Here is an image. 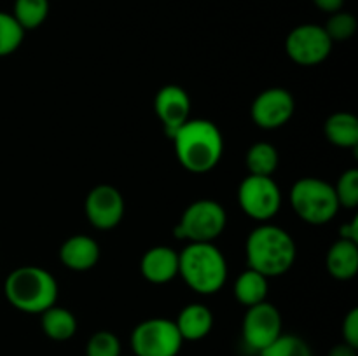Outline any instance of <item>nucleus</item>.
<instances>
[{"label":"nucleus","instance_id":"obj_1","mask_svg":"<svg viewBox=\"0 0 358 356\" xmlns=\"http://www.w3.org/2000/svg\"><path fill=\"white\" fill-rule=\"evenodd\" d=\"M171 140L178 163L191 173H208L222 159V133L212 121L189 119Z\"/></svg>","mask_w":358,"mask_h":356},{"label":"nucleus","instance_id":"obj_2","mask_svg":"<svg viewBox=\"0 0 358 356\" xmlns=\"http://www.w3.org/2000/svg\"><path fill=\"white\" fill-rule=\"evenodd\" d=\"M248 267L266 278L282 276L296 262V243L285 229L273 223L255 227L245 243Z\"/></svg>","mask_w":358,"mask_h":356},{"label":"nucleus","instance_id":"obj_3","mask_svg":"<svg viewBox=\"0 0 358 356\" xmlns=\"http://www.w3.org/2000/svg\"><path fill=\"white\" fill-rule=\"evenodd\" d=\"M3 293L7 302L21 313L42 314L56 304L58 283L45 269L37 265H23L7 276Z\"/></svg>","mask_w":358,"mask_h":356},{"label":"nucleus","instance_id":"obj_4","mask_svg":"<svg viewBox=\"0 0 358 356\" xmlns=\"http://www.w3.org/2000/svg\"><path fill=\"white\" fill-rule=\"evenodd\" d=\"M178 276L201 295H213L227 279V262L213 243H189L178 253Z\"/></svg>","mask_w":358,"mask_h":356},{"label":"nucleus","instance_id":"obj_5","mask_svg":"<svg viewBox=\"0 0 358 356\" xmlns=\"http://www.w3.org/2000/svg\"><path fill=\"white\" fill-rule=\"evenodd\" d=\"M290 205L301 220L311 225L329 223L339 212L334 185L322 178H299L290 191Z\"/></svg>","mask_w":358,"mask_h":356},{"label":"nucleus","instance_id":"obj_6","mask_svg":"<svg viewBox=\"0 0 358 356\" xmlns=\"http://www.w3.org/2000/svg\"><path fill=\"white\" fill-rule=\"evenodd\" d=\"M227 223L226 209L213 199L191 202L182 213L175 237L187 243H213L224 232Z\"/></svg>","mask_w":358,"mask_h":356},{"label":"nucleus","instance_id":"obj_7","mask_svg":"<svg viewBox=\"0 0 358 356\" xmlns=\"http://www.w3.org/2000/svg\"><path fill=\"white\" fill-rule=\"evenodd\" d=\"M133 356H177L184 339L175 321L150 318L136 325L131 332Z\"/></svg>","mask_w":358,"mask_h":356},{"label":"nucleus","instance_id":"obj_8","mask_svg":"<svg viewBox=\"0 0 358 356\" xmlns=\"http://www.w3.org/2000/svg\"><path fill=\"white\" fill-rule=\"evenodd\" d=\"M238 202L245 215L266 222L282 208V192L271 177L248 175L238 188Z\"/></svg>","mask_w":358,"mask_h":356},{"label":"nucleus","instance_id":"obj_9","mask_svg":"<svg viewBox=\"0 0 358 356\" xmlns=\"http://www.w3.org/2000/svg\"><path fill=\"white\" fill-rule=\"evenodd\" d=\"M332 40L325 34L324 27L306 23L294 28L285 40L287 56L294 63L303 66L320 65L331 56Z\"/></svg>","mask_w":358,"mask_h":356},{"label":"nucleus","instance_id":"obj_10","mask_svg":"<svg viewBox=\"0 0 358 356\" xmlns=\"http://www.w3.org/2000/svg\"><path fill=\"white\" fill-rule=\"evenodd\" d=\"M243 342L255 353H261L282 335V314L273 304L261 302L247 307L241 323Z\"/></svg>","mask_w":358,"mask_h":356},{"label":"nucleus","instance_id":"obj_11","mask_svg":"<svg viewBox=\"0 0 358 356\" xmlns=\"http://www.w3.org/2000/svg\"><path fill=\"white\" fill-rule=\"evenodd\" d=\"M296 101L290 91L283 87H269L257 94L252 103V121L262 129H276L292 119Z\"/></svg>","mask_w":358,"mask_h":356},{"label":"nucleus","instance_id":"obj_12","mask_svg":"<svg viewBox=\"0 0 358 356\" xmlns=\"http://www.w3.org/2000/svg\"><path fill=\"white\" fill-rule=\"evenodd\" d=\"M84 209L93 227L100 230L114 229L124 216V198L112 185H96L87 194Z\"/></svg>","mask_w":358,"mask_h":356},{"label":"nucleus","instance_id":"obj_13","mask_svg":"<svg viewBox=\"0 0 358 356\" xmlns=\"http://www.w3.org/2000/svg\"><path fill=\"white\" fill-rule=\"evenodd\" d=\"M154 110L163 124L168 138L177 133L191 119V98L187 91L175 84L161 87L154 100Z\"/></svg>","mask_w":358,"mask_h":356},{"label":"nucleus","instance_id":"obj_14","mask_svg":"<svg viewBox=\"0 0 358 356\" xmlns=\"http://www.w3.org/2000/svg\"><path fill=\"white\" fill-rule=\"evenodd\" d=\"M140 271L147 281L164 285L178 276V253L170 246H154L142 257Z\"/></svg>","mask_w":358,"mask_h":356},{"label":"nucleus","instance_id":"obj_15","mask_svg":"<svg viewBox=\"0 0 358 356\" xmlns=\"http://www.w3.org/2000/svg\"><path fill=\"white\" fill-rule=\"evenodd\" d=\"M100 246L96 241L84 234L70 236L59 248V260L72 271H90L98 264Z\"/></svg>","mask_w":358,"mask_h":356},{"label":"nucleus","instance_id":"obj_16","mask_svg":"<svg viewBox=\"0 0 358 356\" xmlns=\"http://www.w3.org/2000/svg\"><path fill=\"white\" fill-rule=\"evenodd\" d=\"M329 274L339 281L353 279L358 272V243L339 239L327 251L325 257Z\"/></svg>","mask_w":358,"mask_h":356},{"label":"nucleus","instance_id":"obj_17","mask_svg":"<svg viewBox=\"0 0 358 356\" xmlns=\"http://www.w3.org/2000/svg\"><path fill=\"white\" fill-rule=\"evenodd\" d=\"M175 325L184 341H201L212 332L213 314L203 304H189L180 311Z\"/></svg>","mask_w":358,"mask_h":356},{"label":"nucleus","instance_id":"obj_18","mask_svg":"<svg viewBox=\"0 0 358 356\" xmlns=\"http://www.w3.org/2000/svg\"><path fill=\"white\" fill-rule=\"evenodd\" d=\"M325 138L341 149H355L358 145V119L350 112H336L325 121Z\"/></svg>","mask_w":358,"mask_h":356},{"label":"nucleus","instance_id":"obj_19","mask_svg":"<svg viewBox=\"0 0 358 356\" xmlns=\"http://www.w3.org/2000/svg\"><path fill=\"white\" fill-rule=\"evenodd\" d=\"M41 325L44 334L52 341H69L77 332V320L72 311L59 306H51L41 314Z\"/></svg>","mask_w":358,"mask_h":356},{"label":"nucleus","instance_id":"obj_20","mask_svg":"<svg viewBox=\"0 0 358 356\" xmlns=\"http://www.w3.org/2000/svg\"><path fill=\"white\" fill-rule=\"evenodd\" d=\"M268 278L250 267L241 272L234 281V295L238 302L245 307L264 302L268 297Z\"/></svg>","mask_w":358,"mask_h":356},{"label":"nucleus","instance_id":"obj_21","mask_svg":"<svg viewBox=\"0 0 358 356\" xmlns=\"http://www.w3.org/2000/svg\"><path fill=\"white\" fill-rule=\"evenodd\" d=\"M248 175H257V177H273L280 163L278 150L275 145L268 142H257L248 149L247 159Z\"/></svg>","mask_w":358,"mask_h":356},{"label":"nucleus","instance_id":"obj_22","mask_svg":"<svg viewBox=\"0 0 358 356\" xmlns=\"http://www.w3.org/2000/svg\"><path fill=\"white\" fill-rule=\"evenodd\" d=\"M14 20L27 30L41 27L49 16V0H14Z\"/></svg>","mask_w":358,"mask_h":356},{"label":"nucleus","instance_id":"obj_23","mask_svg":"<svg viewBox=\"0 0 358 356\" xmlns=\"http://www.w3.org/2000/svg\"><path fill=\"white\" fill-rule=\"evenodd\" d=\"M259 356H313L310 344L299 335L282 334L268 348L262 349Z\"/></svg>","mask_w":358,"mask_h":356},{"label":"nucleus","instance_id":"obj_24","mask_svg":"<svg viewBox=\"0 0 358 356\" xmlns=\"http://www.w3.org/2000/svg\"><path fill=\"white\" fill-rule=\"evenodd\" d=\"M24 30L20 27L13 14L0 10V58L9 56L23 44Z\"/></svg>","mask_w":358,"mask_h":356},{"label":"nucleus","instance_id":"obj_25","mask_svg":"<svg viewBox=\"0 0 358 356\" xmlns=\"http://www.w3.org/2000/svg\"><path fill=\"white\" fill-rule=\"evenodd\" d=\"M324 30L332 40V44L350 40L357 31V17L346 10H338V13L331 14L327 23L324 24Z\"/></svg>","mask_w":358,"mask_h":356},{"label":"nucleus","instance_id":"obj_26","mask_svg":"<svg viewBox=\"0 0 358 356\" xmlns=\"http://www.w3.org/2000/svg\"><path fill=\"white\" fill-rule=\"evenodd\" d=\"M86 356H121V342L117 335L108 330L93 334L86 344Z\"/></svg>","mask_w":358,"mask_h":356},{"label":"nucleus","instance_id":"obj_27","mask_svg":"<svg viewBox=\"0 0 358 356\" xmlns=\"http://www.w3.org/2000/svg\"><path fill=\"white\" fill-rule=\"evenodd\" d=\"M336 195H338L339 206L345 208H355L358 205V171L348 170L339 177L338 184L334 185Z\"/></svg>","mask_w":358,"mask_h":356},{"label":"nucleus","instance_id":"obj_28","mask_svg":"<svg viewBox=\"0 0 358 356\" xmlns=\"http://www.w3.org/2000/svg\"><path fill=\"white\" fill-rule=\"evenodd\" d=\"M343 339L358 349V309H352L343 321Z\"/></svg>","mask_w":358,"mask_h":356},{"label":"nucleus","instance_id":"obj_29","mask_svg":"<svg viewBox=\"0 0 358 356\" xmlns=\"http://www.w3.org/2000/svg\"><path fill=\"white\" fill-rule=\"evenodd\" d=\"M315 6L320 10L327 14H334L338 10H343V6H345V0H313Z\"/></svg>","mask_w":358,"mask_h":356},{"label":"nucleus","instance_id":"obj_30","mask_svg":"<svg viewBox=\"0 0 358 356\" xmlns=\"http://www.w3.org/2000/svg\"><path fill=\"white\" fill-rule=\"evenodd\" d=\"M341 239L358 243V218H353L352 223L341 227Z\"/></svg>","mask_w":358,"mask_h":356},{"label":"nucleus","instance_id":"obj_31","mask_svg":"<svg viewBox=\"0 0 358 356\" xmlns=\"http://www.w3.org/2000/svg\"><path fill=\"white\" fill-rule=\"evenodd\" d=\"M327 356H358V355H357V348L346 344V342H341V344L334 346V348L329 351Z\"/></svg>","mask_w":358,"mask_h":356}]
</instances>
